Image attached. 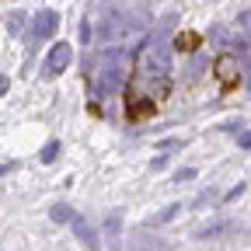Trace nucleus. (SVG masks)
I'll return each instance as SVG.
<instances>
[{
	"label": "nucleus",
	"instance_id": "7ed1b4c3",
	"mask_svg": "<svg viewBox=\"0 0 251 251\" xmlns=\"http://www.w3.org/2000/svg\"><path fill=\"white\" fill-rule=\"evenodd\" d=\"M202 46V35L199 31H181V35H175V49L178 52H196Z\"/></svg>",
	"mask_w": 251,
	"mask_h": 251
},
{
	"label": "nucleus",
	"instance_id": "f257e3e1",
	"mask_svg": "<svg viewBox=\"0 0 251 251\" xmlns=\"http://www.w3.org/2000/svg\"><path fill=\"white\" fill-rule=\"evenodd\" d=\"M168 91H171V84L168 80H161V87H150V91H143L133 77H129V87H126V122H147V119H153L157 115V108H161V101L168 98Z\"/></svg>",
	"mask_w": 251,
	"mask_h": 251
},
{
	"label": "nucleus",
	"instance_id": "39448f33",
	"mask_svg": "<svg viewBox=\"0 0 251 251\" xmlns=\"http://www.w3.org/2000/svg\"><path fill=\"white\" fill-rule=\"evenodd\" d=\"M63 63H67V49H56V56H52V63H49V70H52V74L63 70Z\"/></svg>",
	"mask_w": 251,
	"mask_h": 251
},
{
	"label": "nucleus",
	"instance_id": "20e7f679",
	"mask_svg": "<svg viewBox=\"0 0 251 251\" xmlns=\"http://www.w3.org/2000/svg\"><path fill=\"white\" fill-rule=\"evenodd\" d=\"M74 227H77V234L84 237V244H87V248H98V241H94V230L84 224V220H74Z\"/></svg>",
	"mask_w": 251,
	"mask_h": 251
},
{
	"label": "nucleus",
	"instance_id": "f03ea898",
	"mask_svg": "<svg viewBox=\"0 0 251 251\" xmlns=\"http://www.w3.org/2000/svg\"><path fill=\"white\" fill-rule=\"evenodd\" d=\"M213 74H216V84H220V91H224V94L237 91V87H241V59H237L234 52H220V56L213 59Z\"/></svg>",
	"mask_w": 251,
	"mask_h": 251
},
{
	"label": "nucleus",
	"instance_id": "423d86ee",
	"mask_svg": "<svg viewBox=\"0 0 251 251\" xmlns=\"http://www.w3.org/2000/svg\"><path fill=\"white\" fill-rule=\"evenodd\" d=\"M67 216H70L67 206H56V209H52V220H67Z\"/></svg>",
	"mask_w": 251,
	"mask_h": 251
}]
</instances>
